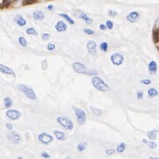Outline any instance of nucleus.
Returning <instances> with one entry per match:
<instances>
[{
  "label": "nucleus",
  "mask_w": 159,
  "mask_h": 159,
  "mask_svg": "<svg viewBox=\"0 0 159 159\" xmlns=\"http://www.w3.org/2000/svg\"><path fill=\"white\" fill-rule=\"evenodd\" d=\"M73 68L74 71H76L79 74H84V75H89V76H97L98 71L90 70L89 68H87L83 63H80V62H74L73 63Z\"/></svg>",
  "instance_id": "nucleus-1"
},
{
  "label": "nucleus",
  "mask_w": 159,
  "mask_h": 159,
  "mask_svg": "<svg viewBox=\"0 0 159 159\" xmlns=\"http://www.w3.org/2000/svg\"><path fill=\"white\" fill-rule=\"evenodd\" d=\"M91 83L97 90L102 92H108L111 90L110 87L98 76H93L91 79Z\"/></svg>",
  "instance_id": "nucleus-2"
},
{
  "label": "nucleus",
  "mask_w": 159,
  "mask_h": 159,
  "mask_svg": "<svg viewBox=\"0 0 159 159\" xmlns=\"http://www.w3.org/2000/svg\"><path fill=\"white\" fill-rule=\"evenodd\" d=\"M17 88L19 90H21L23 94H24L28 98L31 100H35L37 98V96H36L34 90L32 89H30V87L26 86L25 84H18Z\"/></svg>",
  "instance_id": "nucleus-3"
},
{
  "label": "nucleus",
  "mask_w": 159,
  "mask_h": 159,
  "mask_svg": "<svg viewBox=\"0 0 159 159\" xmlns=\"http://www.w3.org/2000/svg\"><path fill=\"white\" fill-rule=\"evenodd\" d=\"M57 123L67 131H71L73 129V123L71 121V119L65 116H58L57 118Z\"/></svg>",
  "instance_id": "nucleus-4"
},
{
  "label": "nucleus",
  "mask_w": 159,
  "mask_h": 159,
  "mask_svg": "<svg viewBox=\"0 0 159 159\" xmlns=\"http://www.w3.org/2000/svg\"><path fill=\"white\" fill-rule=\"evenodd\" d=\"M73 111L75 113V115H76V118H77V121H78V123L79 125H83L85 123H86V113L81 108L79 107H76V106H73Z\"/></svg>",
  "instance_id": "nucleus-5"
},
{
  "label": "nucleus",
  "mask_w": 159,
  "mask_h": 159,
  "mask_svg": "<svg viewBox=\"0 0 159 159\" xmlns=\"http://www.w3.org/2000/svg\"><path fill=\"white\" fill-rule=\"evenodd\" d=\"M111 62L114 65H116V66H120L123 65V63L124 61V57L122 53H119V52H116V53H114L111 55Z\"/></svg>",
  "instance_id": "nucleus-6"
},
{
  "label": "nucleus",
  "mask_w": 159,
  "mask_h": 159,
  "mask_svg": "<svg viewBox=\"0 0 159 159\" xmlns=\"http://www.w3.org/2000/svg\"><path fill=\"white\" fill-rule=\"evenodd\" d=\"M7 139H8L11 143L13 144H15L17 145L20 143L22 138H21V135L17 132V131H11L7 134Z\"/></svg>",
  "instance_id": "nucleus-7"
},
{
  "label": "nucleus",
  "mask_w": 159,
  "mask_h": 159,
  "mask_svg": "<svg viewBox=\"0 0 159 159\" xmlns=\"http://www.w3.org/2000/svg\"><path fill=\"white\" fill-rule=\"evenodd\" d=\"M38 139L39 142H41L42 144H44V145H49L50 143L53 141L54 138L51 136V135H49V133L43 132V133H40L38 135Z\"/></svg>",
  "instance_id": "nucleus-8"
},
{
  "label": "nucleus",
  "mask_w": 159,
  "mask_h": 159,
  "mask_svg": "<svg viewBox=\"0 0 159 159\" xmlns=\"http://www.w3.org/2000/svg\"><path fill=\"white\" fill-rule=\"evenodd\" d=\"M6 116L8 117L10 120L15 121V120H18V119L22 116V113L14 109H8L6 111Z\"/></svg>",
  "instance_id": "nucleus-9"
},
{
  "label": "nucleus",
  "mask_w": 159,
  "mask_h": 159,
  "mask_svg": "<svg viewBox=\"0 0 159 159\" xmlns=\"http://www.w3.org/2000/svg\"><path fill=\"white\" fill-rule=\"evenodd\" d=\"M97 43L93 41V40H90L87 43V49H88L89 53L91 55H97Z\"/></svg>",
  "instance_id": "nucleus-10"
},
{
  "label": "nucleus",
  "mask_w": 159,
  "mask_h": 159,
  "mask_svg": "<svg viewBox=\"0 0 159 159\" xmlns=\"http://www.w3.org/2000/svg\"><path fill=\"white\" fill-rule=\"evenodd\" d=\"M0 73H3V74H8V75H11L13 76V78H15V73H14V71L9 68L8 66H6V65H1L0 63Z\"/></svg>",
  "instance_id": "nucleus-11"
},
{
  "label": "nucleus",
  "mask_w": 159,
  "mask_h": 159,
  "mask_svg": "<svg viewBox=\"0 0 159 159\" xmlns=\"http://www.w3.org/2000/svg\"><path fill=\"white\" fill-rule=\"evenodd\" d=\"M157 69H158V66H157V63L156 61L149 62L148 65V70L149 74H151V75L156 74V71H157Z\"/></svg>",
  "instance_id": "nucleus-12"
},
{
  "label": "nucleus",
  "mask_w": 159,
  "mask_h": 159,
  "mask_svg": "<svg viewBox=\"0 0 159 159\" xmlns=\"http://www.w3.org/2000/svg\"><path fill=\"white\" fill-rule=\"evenodd\" d=\"M126 19L128 22H131V23H134V22H136L139 19V13L138 12H131L128 15L126 16Z\"/></svg>",
  "instance_id": "nucleus-13"
},
{
  "label": "nucleus",
  "mask_w": 159,
  "mask_h": 159,
  "mask_svg": "<svg viewBox=\"0 0 159 159\" xmlns=\"http://www.w3.org/2000/svg\"><path fill=\"white\" fill-rule=\"evenodd\" d=\"M55 28L58 32H65L67 30V24L63 21H58L57 23H55Z\"/></svg>",
  "instance_id": "nucleus-14"
},
{
  "label": "nucleus",
  "mask_w": 159,
  "mask_h": 159,
  "mask_svg": "<svg viewBox=\"0 0 159 159\" xmlns=\"http://www.w3.org/2000/svg\"><path fill=\"white\" fill-rule=\"evenodd\" d=\"M77 18H81V19H82L87 24H91L92 23V22H93V20L91 19V18H90L88 15H87L86 13H82V12H80L79 13V14H77V16H76Z\"/></svg>",
  "instance_id": "nucleus-15"
},
{
  "label": "nucleus",
  "mask_w": 159,
  "mask_h": 159,
  "mask_svg": "<svg viewBox=\"0 0 159 159\" xmlns=\"http://www.w3.org/2000/svg\"><path fill=\"white\" fill-rule=\"evenodd\" d=\"M32 17L35 21H42L45 18V14L42 11L40 10H37L34 11L32 13Z\"/></svg>",
  "instance_id": "nucleus-16"
},
{
  "label": "nucleus",
  "mask_w": 159,
  "mask_h": 159,
  "mask_svg": "<svg viewBox=\"0 0 159 159\" xmlns=\"http://www.w3.org/2000/svg\"><path fill=\"white\" fill-rule=\"evenodd\" d=\"M14 22L17 23V24L19 25V26H21V27H22V26H25L26 25V20L23 18L22 15H20V14H17L16 16H15V18H14Z\"/></svg>",
  "instance_id": "nucleus-17"
},
{
  "label": "nucleus",
  "mask_w": 159,
  "mask_h": 159,
  "mask_svg": "<svg viewBox=\"0 0 159 159\" xmlns=\"http://www.w3.org/2000/svg\"><path fill=\"white\" fill-rule=\"evenodd\" d=\"M53 133L55 136V138H57L58 140H65V139H66V135L65 134V132H63V131L55 130V131H53Z\"/></svg>",
  "instance_id": "nucleus-18"
},
{
  "label": "nucleus",
  "mask_w": 159,
  "mask_h": 159,
  "mask_svg": "<svg viewBox=\"0 0 159 159\" xmlns=\"http://www.w3.org/2000/svg\"><path fill=\"white\" fill-rule=\"evenodd\" d=\"M158 132H159V131L156 130V129H154V130H151V131H148V133H147L148 138L150 140H155V139L157 138Z\"/></svg>",
  "instance_id": "nucleus-19"
},
{
  "label": "nucleus",
  "mask_w": 159,
  "mask_h": 159,
  "mask_svg": "<svg viewBox=\"0 0 159 159\" xmlns=\"http://www.w3.org/2000/svg\"><path fill=\"white\" fill-rule=\"evenodd\" d=\"M148 95L149 98H152L157 97L159 95V92H158V90L156 88H149L148 90Z\"/></svg>",
  "instance_id": "nucleus-20"
},
{
  "label": "nucleus",
  "mask_w": 159,
  "mask_h": 159,
  "mask_svg": "<svg viewBox=\"0 0 159 159\" xmlns=\"http://www.w3.org/2000/svg\"><path fill=\"white\" fill-rule=\"evenodd\" d=\"M90 112L94 115H96L98 117H100L102 115H103V111L100 109V108H97V107H94V106H90Z\"/></svg>",
  "instance_id": "nucleus-21"
},
{
  "label": "nucleus",
  "mask_w": 159,
  "mask_h": 159,
  "mask_svg": "<svg viewBox=\"0 0 159 159\" xmlns=\"http://www.w3.org/2000/svg\"><path fill=\"white\" fill-rule=\"evenodd\" d=\"M59 16H61V17H63V18H65L70 24H74V20L71 18V16H69V15L67 14V13H59Z\"/></svg>",
  "instance_id": "nucleus-22"
},
{
  "label": "nucleus",
  "mask_w": 159,
  "mask_h": 159,
  "mask_svg": "<svg viewBox=\"0 0 159 159\" xmlns=\"http://www.w3.org/2000/svg\"><path fill=\"white\" fill-rule=\"evenodd\" d=\"M125 149H126V144H125L124 142H122V143H120V144L117 146L116 152H118V153H123L124 151H125Z\"/></svg>",
  "instance_id": "nucleus-23"
},
{
  "label": "nucleus",
  "mask_w": 159,
  "mask_h": 159,
  "mask_svg": "<svg viewBox=\"0 0 159 159\" xmlns=\"http://www.w3.org/2000/svg\"><path fill=\"white\" fill-rule=\"evenodd\" d=\"M4 105L6 108H10L13 106V101L10 98H4Z\"/></svg>",
  "instance_id": "nucleus-24"
},
{
  "label": "nucleus",
  "mask_w": 159,
  "mask_h": 159,
  "mask_svg": "<svg viewBox=\"0 0 159 159\" xmlns=\"http://www.w3.org/2000/svg\"><path fill=\"white\" fill-rule=\"evenodd\" d=\"M87 143L86 142H81L79 143L78 146H77V150L79 151V152H82V151H84L86 148H87Z\"/></svg>",
  "instance_id": "nucleus-25"
},
{
  "label": "nucleus",
  "mask_w": 159,
  "mask_h": 159,
  "mask_svg": "<svg viewBox=\"0 0 159 159\" xmlns=\"http://www.w3.org/2000/svg\"><path fill=\"white\" fill-rule=\"evenodd\" d=\"M26 33L28 35H34V36H38V32L37 30L34 28H28L26 30Z\"/></svg>",
  "instance_id": "nucleus-26"
},
{
  "label": "nucleus",
  "mask_w": 159,
  "mask_h": 159,
  "mask_svg": "<svg viewBox=\"0 0 159 159\" xmlns=\"http://www.w3.org/2000/svg\"><path fill=\"white\" fill-rule=\"evenodd\" d=\"M99 49L103 52H106L108 50V43L107 42H102L99 46Z\"/></svg>",
  "instance_id": "nucleus-27"
},
{
  "label": "nucleus",
  "mask_w": 159,
  "mask_h": 159,
  "mask_svg": "<svg viewBox=\"0 0 159 159\" xmlns=\"http://www.w3.org/2000/svg\"><path fill=\"white\" fill-rule=\"evenodd\" d=\"M18 42L21 46H27V41H26V39L24 37H19L18 38Z\"/></svg>",
  "instance_id": "nucleus-28"
},
{
  "label": "nucleus",
  "mask_w": 159,
  "mask_h": 159,
  "mask_svg": "<svg viewBox=\"0 0 159 159\" xmlns=\"http://www.w3.org/2000/svg\"><path fill=\"white\" fill-rule=\"evenodd\" d=\"M106 28H107L108 30H112V29L114 28V22H113L112 21L108 20V21L106 22Z\"/></svg>",
  "instance_id": "nucleus-29"
},
{
  "label": "nucleus",
  "mask_w": 159,
  "mask_h": 159,
  "mask_svg": "<svg viewBox=\"0 0 159 159\" xmlns=\"http://www.w3.org/2000/svg\"><path fill=\"white\" fill-rule=\"evenodd\" d=\"M55 47H57L55 44H54V43H49V44H47V46H46V49L49 50V51H53V50L55 49Z\"/></svg>",
  "instance_id": "nucleus-30"
},
{
  "label": "nucleus",
  "mask_w": 159,
  "mask_h": 159,
  "mask_svg": "<svg viewBox=\"0 0 159 159\" xmlns=\"http://www.w3.org/2000/svg\"><path fill=\"white\" fill-rule=\"evenodd\" d=\"M140 82L143 85H150L151 83H152V81L149 80V79H144V80H141Z\"/></svg>",
  "instance_id": "nucleus-31"
},
{
  "label": "nucleus",
  "mask_w": 159,
  "mask_h": 159,
  "mask_svg": "<svg viewBox=\"0 0 159 159\" xmlns=\"http://www.w3.org/2000/svg\"><path fill=\"white\" fill-rule=\"evenodd\" d=\"M148 147H149V148H151V149L156 148V146H157V144H156V143L154 140L149 141V142L148 143Z\"/></svg>",
  "instance_id": "nucleus-32"
},
{
  "label": "nucleus",
  "mask_w": 159,
  "mask_h": 159,
  "mask_svg": "<svg viewBox=\"0 0 159 159\" xmlns=\"http://www.w3.org/2000/svg\"><path fill=\"white\" fill-rule=\"evenodd\" d=\"M84 33L88 34V35H95V31L92 30L91 29H83Z\"/></svg>",
  "instance_id": "nucleus-33"
},
{
  "label": "nucleus",
  "mask_w": 159,
  "mask_h": 159,
  "mask_svg": "<svg viewBox=\"0 0 159 159\" xmlns=\"http://www.w3.org/2000/svg\"><path fill=\"white\" fill-rule=\"evenodd\" d=\"M136 97H137V99L141 100V99L143 98V97H144V93H143V91L139 90V91H138V92H137Z\"/></svg>",
  "instance_id": "nucleus-34"
},
{
  "label": "nucleus",
  "mask_w": 159,
  "mask_h": 159,
  "mask_svg": "<svg viewBox=\"0 0 159 159\" xmlns=\"http://www.w3.org/2000/svg\"><path fill=\"white\" fill-rule=\"evenodd\" d=\"M108 14L110 15L111 17H115L117 15V12L115 11V10H109L108 11Z\"/></svg>",
  "instance_id": "nucleus-35"
},
{
  "label": "nucleus",
  "mask_w": 159,
  "mask_h": 159,
  "mask_svg": "<svg viewBox=\"0 0 159 159\" xmlns=\"http://www.w3.org/2000/svg\"><path fill=\"white\" fill-rule=\"evenodd\" d=\"M115 149H112V148L106 149V155H108V156H111V155L115 154Z\"/></svg>",
  "instance_id": "nucleus-36"
},
{
  "label": "nucleus",
  "mask_w": 159,
  "mask_h": 159,
  "mask_svg": "<svg viewBox=\"0 0 159 159\" xmlns=\"http://www.w3.org/2000/svg\"><path fill=\"white\" fill-rule=\"evenodd\" d=\"M41 156L44 157L45 159H49L50 158V155L49 154H47L46 152H45V151H43V152H41Z\"/></svg>",
  "instance_id": "nucleus-37"
},
{
  "label": "nucleus",
  "mask_w": 159,
  "mask_h": 159,
  "mask_svg": "<svg viewBox=\"0 0 159 159\" xmlns=\"http://www.w3.org/2000/svg\"><path fill=\"white\" fill-rule=\"evenodd\" d=\"M50 38V35L49 33H43L42 34V38L44 39V40H47Z\"/></svg>",
  "instance_id": "nucleus-38"
},
{
  "label": "nucleus",
  "mask_w": 159,
  "mask_h": 159,
  "mask_svg": "<svg viewBox=\"0 0 159 159\" xmlns=\"http://www.w3.org/2000/svg\"><path fill=\"white\" fill-rule=\"evenodd\" d=\"M99 29L101 30H106V24H104V23H101V24L99 25Z\"/></svg>",
  "instance_id": "nucleus-39"
},
{
  "label": "nucleus",
  "mask_w": 159,
  "mask_h": 159,
  "mask_svg": "<svg viewBox=\"0 0 159 159\" xmlns=\"http://www.w3.org/2000/svg\"><path fill=\"white\" fill-rule=\"evenodd\" d=\"M5 127L7 129H8L9 131H12L13 130V125L11 123H5Z\"/></svg>",
  "instance_id": "nucleus-40"
},
{
  "label": "nucleus",
  "mask_w": 159,
  "mask_h": 159,
  "mask_svg": "<svg viewBox=\"0 0 159 159\" xmlns=\"http://www.w3.org/2000/svg\"><path fill=\"white\" fill-rule=\"evenodd\" d=\"M47 9H49V11H52L54 9V5H47Z\"/></svg>",
  "instance_id": "nucleus-41"
},
{
  "label": "nucleus",
  "mask_w": 159,
  "mask_h": 159,
  "mask_svg": "<svg viewBox=\"0 0 159 159\" xmlns=\"http://www.w3.org/2000/svg\"><path fill=\"white\" fill-rule=\"evenodd\" d=\"M156 29H159V18L157 19L156 22Z\"/></svg>",
  "instance_id": "nucleus-42"
},
{
  "label": "nucleus",
  "mask_w": 159,
  "mask_h": 159,
  "mask_svg": "<svg viewBox=\"0 0 159 159\" xmlns=\"http://www.w3.org/2000/svg\"><path fill=\"white\" fill-rule=\"evenodd\" d=\"M142 142L145 143V144H148V141L147 139H142Z\"/></svg>",
  "instance_id": "nucleus-43"
},
{
  "label": "nucleus",
  "mask_w": 159,
  "mask_h": 159,
  "mask_svg": "<svg viewBox=\"0 0 159 159\" xmlns=\"http://www.w3.org/2000/svg\"><path fill=\"white\" fill-rule=\"evenodd\" d=\"M150 159H159V157H153V156H150Z\"/></svg>",
  "instance_id": "nucleus-44"
},
{
  "label": "nucleus",
  "mask_w": 159,
  "mask_h": 159,
  "mask_svg": "<svg viewBox=\"0 0 159 159\" xmlns=\"http://www.w3.org/2000/svg\"><path fill=\"white\" fill-rule=\"evenodd\" d=\"M63 159H73V158H71V157H66V158H63Z\"/></svg>",
  "instance_id": "nucleus-45"
},
{
  "label": "nucleus",
  "mask_w": 159,
  "mask_h": 159,
  "mask_svg": "<svg viewBox=\"0 0 159 159\" xmlns=\"http://www.w3.org/2000/svg\"><path fill=\"white\" fill-rule=\"evenodd\" d=\"M18 159H23V157H22V156H19V157H18Z\"/></svg>",
  "instance_id": "nucleus-46"
},
{
  "label": "nucleus",
  "mask_w": 159,
  "mask_h": 159,
  "mask_svg": "<svg viewBox=\"0 0 159 159\" xmlns=\"http://www.w3.org/2000/svg\"><path fill=\"white\" fill-rule=\"evenodd\" d=\"M157 47H158V50H159V45H158V46H157Z\"/></svg>",
  "instance_id": "nucleus-47"
}]
</instances>
